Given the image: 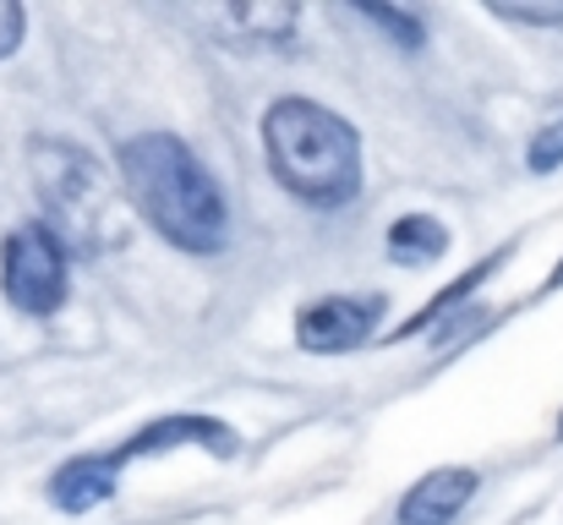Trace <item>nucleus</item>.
Wrapping results in <instances>:
<instances>
[{
    "label": "nucleus",
    "instance_id": "f257e3e1",
    "mask_svg": "<svg viewBox=\"0 0 563 525\" xmlns=\"http://www.w3.org/2000/svg\"><path fill=\"white\" fill-rule=\"evenodd\" d=\"M121 181L143 219L181 252H219L230 236V203L208 165L170 132H143L121 149Z\"/></svg>",
    "mask_w": 563,
    "mask_h": 525
},
{
    "label": "nucleus",
    "instance_id": "f03ea898",
    "mask_svg": "<svg viewBox=\"0 0 563 525\" xmlns=\"http://www.w3.org/2000/svg\"><path fill=\"white\" fill-rule=\"evenodd\" d=\"M268 171L312 208H345L362 192V138L318 99H274L263 116Z\"/></svg>",
    "mask_w": 563,
    "mask_h": 525
},
{
    "label": "nucleus",
    "instance_id": "7ed1b4c3",
    "mask_svg": "<svg viewBox=\"0 0 563 525\" xmlns=\"http://www.w3.org/2000/svg\"><path fill=\"white\" fill-rule=\"evenodd\" d=\"M33 186L44 214L55 219L49 230L66 247H99L104 219H110V192L99 181V165L71 149V143H33Z\"/></svg>",
    "mask_w": 563,
    "mask_h": 525
},
{
    "label": "nucleus",
    "instance_id": "20e7f679",
    "mask_svg": "<svg viewBox=\"0 0 563 525\" xmlns=\"http://www.w3.org/2000/svg\"><path fill=\"white\" fill-rule=\"evenodd\" d=\"M0 291L16 313L49 318L66 302V241L49 225H16L0 247Z\"/></svg>",
    "mask_w": 563,
    "mask_h": 525
},
{
    "label": "nucleus",
    "instance_id": "39448f33",
    "mask_svg": "<svg viewBox=\"0 0 563 525\" xmlns=\"http://www.w3.org/2000/svg\"><path fill=\"white\" fill-rule=\"evenodd\" d=\"M383 324V296H323L312 307L296 313V346L312 356H345V350L367 346Z\"/></svg>",
    "mask_w": 563,
    "mask_h": 525
},
{
    "label": "nucleus",
    "instance_id": "423d86ee",
    "mask_svg": "<svg viewBox=\"0 0 563 525\" xmlns=\"http://www.w3.org/2000/svg\"><path fill=\"white\" fill-rule=\"evenodd\" d=\"M208 449V455H219V460H230L235 455V433L219 422V416H159V422H148V427H137L115 455H121V466L126 460H148V455H165V449Z\"/></svg>",
    "mask_w": 563,
    "mask_h": 525
},
{
    "label": "nucleus",
    "instance_id": "0eeeda50",
    "mask_svg": "<svg viewBox=\"0 0 563 525\" xmlns=\"http://www.w3.org/2000/svg\"><path fill=\"white\" fill-rule=\"evenodd\" d=\"M476 488L482 477L471 466H438L399 499V525H454L476 499Z\"/></svg>",
    "mask_w": 563,
    "mask_h": 525
},
{
    "label": "nucleus",
    "instance_id": "6e6552de",
    "mask_svg": "<svg viewBox=\"0 0 563 525\" xmlns=\"http://www.w3.org/2000/svg\"><path fill=\"white\" fill-rule=\"evenodd\" d=\"M115 482H121V455L115 449L110 455H77L49 477V504L60 515H88V510L115 499Z\"/></svg>",
    "mask_w": 563,
    "mask_h": 525
},
{
    "label": "nucleus",
    "instance_id": "1a4fd4ad",
    "mask_svg": "<svg viewBox=\"0 0 563 525\" xmlns=\"http://www.w3.org/2000/svg\"><path fill=\"white\" fill-rule=\"evenodd\" d=\"M449 252V225L432 219V214H405L388 225V258L399 269H427Z\"/></svg>",
    "mask_w": 563,
    "mask_h": 525
},
{
    "label": "nucleus",
    "instance_id": "9d476101",
    "mask_svg": "<svg viewBox=\"0 0 563 525\" xmlns=\"http://www.w3.org/2000/svg\"><path fill=\"white\" fill-rule=\"evenodd\" d=\"M498 263H504V252H498V258H482L476 269H465V274H460V280H454L449 291H438V302H432V307H421V313H416V318H410V324H405V329L394 335V340H405V335H416V329H427V324H432L438 313H449V307H460V302H465V296H471V291H476V285H482V280H487L493 269H498Z\"/></svg>",
    "mask_w": 563,
    "mask_h": 525
},
{
    "label": "nucleus",
    "instance_id": "9b49d317",
    "mask_svg": "<svg viewBox=\"0 0 563 525\" xmlns=\"http://www.w3.org/2000/svg\"><path fill=\"white\" fill-rule=\"evenodd\" d=\"M367 22H377V28H388V39L394 44H405V50H421V17L416 11H399V6H356Z\"/></svg>",
    "mask_w": 563,
    "mask_h": 525
},
{
    "label": "nucleus",
    "instance_id": "f8f14e48",
    "mask_svg": "<svg viewBox=\"0 0 563 525\" xmlns=\"http://www.w3.org/2000/svg\"><path fill=\"white\" fill-rule=\"evenodd\" d=\"M563 165V121H553V127H542L537 138H531V171H559Z\"/></svg>",
    "mask_w": 563,
    "mask_h": 525
},
{
    "label": "nucleus",
    "instance_id": "ddd939ff",
    "mask_svg": "<svg viewBox=\"0 0 563 525\" xmlns=\"http://www.w3.org/2000/svg\"><path fill=\"white\" fill-rule=\"evenodd\" d=\"M16 44H22V6L0 0V61H5Z\"/></svg>",
    "mask_w": 563,
    "mask_h": 525
},
{
    "label": "nucleus",
    "instance_id": "4468645a",
    "mask_svg": "<svg viewBox=\"0 0 563 525\" xmlns=\"http://www.w3.org/2000/svg\"><path fill=\"white\" fill-rule=\"evenodd\" d=\"M493 17H509V22H563V6H493Z\"/></svg>",
    "mask_w": 563,
    "mask_h": 525
},
{
    "label": "nucleus",
    "instance_id": "2eb2a0df",
    "mask_svg": "<svg viewBox=\"0 0 563 525\" xmlns=\"http://www.w3.org/2000/svg\"><path fill=\"white\" fill-rule=\"evenodd\" d=\"M559 285H563V263H559V269H553V280H548V291H559Z\"/></svg>",
    "mask_w": 563,
    "mask_h": 525
},
{
    "label": "nucleus",
    "instance_id": "dca6fc26",
    "mask_svg": "<svg viewBox=\"0 0 563 525\" xmlns=\"http://www.w3.org/2000/svg\"><path fill=\"white\" fill-rule=\"evenodd\" d=\"M559 438H563V416H559Z\"/></svg>",
    "mask_w": 563,
    "mask_h": 525
}]
</instances>
